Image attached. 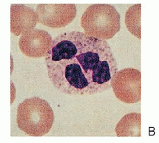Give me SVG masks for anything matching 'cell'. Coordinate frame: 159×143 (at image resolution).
<instances>
[{"label":"cell","mask_w":159,"mask_h":143,"mask_svg":"<svg viewBox=\"0 0 159 143\" xmlns=\"http://www.w3.org/2000/svg\"><path fill=\"white\" fill-rule=\"evenodd\" d=\"M50 81L60 93L92 95L111 88L118 71L108 42L80 31L57 36L45 58Z\"/></svg>","instance_id":"6da1fadb"},{"label":"cell","mask_w":159,"mask_h":143,"mask_svg":"<svg viewBox=\"0 0 159 143\" xmlns=\"http://www.w3.org/2000/svg\"><path fill=\"white\" fill-rule=\"evenodd\" d=\"M54 121L50 104L39 97L25 99L17 108L18 127L30 136H43L51 130Z\"/></svg>","instance_id":"7a4b0ae2"},{"label":"cell","mask_w":159,"mask_h":143,"mask_svg":"<svg viewBox=\"0 0 159 143\" xmlns=\"http://www.w3.org/2000/svg\"><path fill=\"white\" fill-rule=\"evenodd\" d=\"M81 26L85 34L107 41L113 38L120 29V15L109 4L89 6L81 17Z\"/></svg>","instance_id":"3957f363"},{"label":"cell","mask_w":159,"mask_h":143,"mask_svg":"<svg viewBox=\"0 0 159 143\" xmlns=\"http://www.w3.org/2000/svg\"><path fill=\"white\" fill-rule=\"evenodd\" d=\"M141 74L133 68L118 70L111 79V87L115 96L121 101L132 104L139 102L141 97Z\"/></svg>","instance_id":"277c9868"},{"label":"cell","mask_w":159,"mask_h":143,"mask_svg":"<svg viewBox=\"0 0 159 143\" xmlns=\"http://www.w3.org/2000/svg\"><path fill=\"white\" fill-rule=\"evenodd\" d=\"M39 23L51 28L68 25L76 17L75 4H38L36 10Z\"/></svg>","instance_id":"5b68a950"},{"label":"cell","mask_w":159,"mask_h":143,"mask_svg":"<svg viewBox=\"0 0 159 143\" xmlns=\"http://www.w3.org/2000/svg\"><path fill=\"white\" fill-rule=\"evenodd\" d=\"M50 34L42 29H33L22 34L19 46L22 53L30 58L46 57L52 43Z\"/></svg>","instance_id":"8992f818"},{"label":"cell","mask_w":159,"mask_h":143,"mask_svg":"<svg viewBox=\"0 0 159 143\" xmlns=\"http://www.w3.org/2000/svg\"><path fill=\"white\" fill-rule=\"evenodd\" d=\"M10 13L11 32L17 36L34 29L39 22L36 11L24 5L12 4Z\"/></svg>","instance_id":"52a82bcc"},{"label":"cell","mask_w":159,"mask_h":143,"mask_svg":"<svg viewBox=\"0 0 159 143\" xmlns=\"http://www.w3.org/2000/svg\"><path fill=\"white\" fill-rule=\"evenodd\" d=\"M115 131L118 137H140L141 113H130L124 115L116 124Z\"/></svg>","instance_id":"ba28073f"},{"label":"cell","mask_w":159,"mask_h":143,"mask_svg":"<svg viewBox=\"0 0 159 143\" xmlns=\"http://www.w3.org/2000/svg\"><path fill=\"white\" fill-rule=\"evenodd\" d=\"M141 5L136 4L126 11L125 23L128 31L136 37L141 39Z\"/></svg>","instance_id":"9c48e42d"},{"label":"cell","mask_w":159,"mask_h":143,"mask_svg":"<svg viewBox=\"0 0 159 143\" xmlns=\"http://www.w3.org/2000/svg\"><path fill=\"white\" fill-rule=\"evenodd\" d=\"M11 104L13 103L14 102V100L15 99L16 97V89H14V84H13L12 81H11Z\"/></svg>","instance_id":"30bf717a"}]
</instances>
